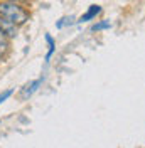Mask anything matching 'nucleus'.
Segmentation results:
<instances>
[{
  "instance_id": "1",
  "label": "nucleus",
  "mask_w": 145,
  "mask_h": 148,
  "mask_svg": "<svg viewBox=\"0 0 145 148\" xmlns=\"http://www.w3.org/2000/svg\"><path fill=\"white\" fill-rule=\"evenodd\" d=\"M0 17L12 22L14 25H24L29 20V12L17 5L15 2H2L0 3Z\"/></svg>"
},
{
  "instance_id": "2",
  "label": "nucleus",
  "mask_w": 145,
  "mask_h": 148,
  "mask_svg": "<svg viewBox=\"0 0 145 148\" xmlns=\"http://www.w3.org/2000/svg\"><path fill=\"white\" fill-rule=\"evenodd\" d=\"M0 30L5 34V36L9 37H15L17 36V25H14L12 22H9V20H5L3 17H0Z\"/></svg>"
},
{
  "instance_id": "3",
  "label": "nucleus",
  "mask_w": 145,
  "mask_h": 148,
  "mask_svg": "<svg viewBox=\"0 0 145 148\" xmlns=\"http://www.w3.org/2000/svg\"><path fill=\"white\" fill-rule=\"evenodd\" d=\"M42 84V79H36V81H32L30 84H27L24 89H22V99H27V98H30L34 92L39 89V86Z\"/></svg>"
},
{
  "instance_id": "4",
  "label": "nucleus",
  "mask_w": 145,
  "mask_h": 148,
  "mask_svg": "<svg viewBox=\"0 0 145 148\" xmlns=\"http://www.w3.org/2000/svg\"><path fill=\"white\" fill-rule=\"evenodd\" d=\"M100 12H101L100 5H91L90 9H88V12H86V14H83L81 17H79V22H88V20H91L93 17H96Z\"/></svg>"
},
{
  "instance_id": "5",
  "label": "nucleus",
  "mask_w": 145,
  "mask_h": 148,
  "mask_svg": "<svg viewBox=\"0 0 145 148\" xmlns=\"http://www.w3.org/2000/svg\"><path fill=\"white\" fill-rule=\"evenodd\" d=\"M7 51H9V37L0 30V59L5 56Z\"/></svg>"
},
{
  "instance_id": "6",
  "label": "nucleus",
  "mask_w": 145,
  "mask_h": 148,
  "mask_svg": "<svg viewBox=\"0 0 145 148\" xmlns=\"http://www.w3.org/2000/svg\"><path fill=\"white\" fill-rule=\"evenodd\" d=\"M46 40H47V44H49V52H47V57H46V61H49L51 59V56L54 54V51H56V44H54V39L49 36H46Z\"/></svg>"
},
{
  "instance_id": "7",
  "label": "nucleus",
  "mask_w": 145,
  "mask_h": 148,
  "mask_svg": "<svg viewBox=\"0 0 145 148\" xmlns=\"http://www.w3.org/2000/svg\"><path fill=\"white\" fill-rule=\"evenodd\" d=\"M111 27V24H110V20H103V22H98V24H95L91 30L93 32H96V30H105V29H110Z\"/></svg>"
},
{
  "instance_id": "8",
  "label": "nucleus",
  "mask_w": 145,
  "mask_h": 148,
  "mask_svg": "<svg viewBox=\"0 0 145 148\" xmlns=\"http://www.w3.org/2000/svg\"><path fill=\"white\" fill-rule=\"evenodd\" d=\"M10 94H12V89H7V91H3V92H2V94H0V104H2V103L5 101L7 98H10Z\"/></svg>"
},
{
  "instance_id": "9",
  "label": "nucleus",
  "mask_w": 145,
  "mask_h": 148,
  "mask_svg": "<svg viewBox=\"0 0 145 148\" xmlns=\"http://www.w3.org/2000/svg\"><path fill=\"white\" fill-rule=\"evenodd\" d=\"M10 2H26V0H10Z\"/></svg>"
}]
</instances>
